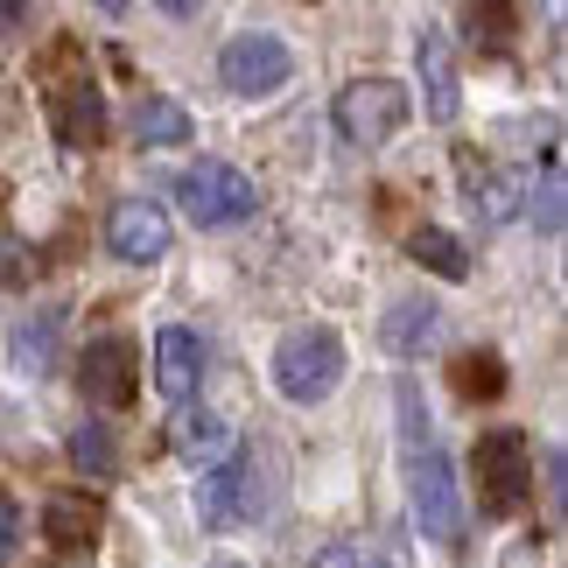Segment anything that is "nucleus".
<instances>
[{"mask_svg":"<svg viewBox=\"0 0 568 568\" xmlns=\"http://www.w3.org/2000/svg\"><path fill=\"white\" fill-rule=\"evenodd\" d=\"M274 386H281V400H295V407H316V400H331L337 379H344V337L331 331V323H302V331H288L274 344Z\"/></svg>","mask_w":568,"mask_h":568,"instance_id":"1","label":"nucleus"},{"mask_svg":"<svg viewBox=\"0 0 568 568\" xmlns=\"http://www.w3.org/2000/svg\"><path fill=\"white\" fill-rule=\"evenodd\" d=\"M470 470H477V506L498 513V519L519 513L527 491H534V443H527V428H485V435H477Z\"/></svg>","mask_w":568,"mask_h":568,"instance_id":"2","label":"nucleus"},{"mask_svg":"<svg viewBox=\"0 0 568 568\" xmlns=\"http://www.w3.org/2000/svg\"><path fill=\"white\" fill-rule=\"evenodd\" d=\"M176 204H183V217L190 225H239V217H253L260 211V190H253V176L246 169H232V162H190L183 176H176Z\"/></svg>","mask_w":568,"mask_h":568,"instance_id":"3","label":"nucleus"},{"mask_svg":"<svg viewBox=\"0 0 568 568\" xmlns=\"http://www.w3.org/2000/svg\"><path fill=\"white\" fill-rule=\"evenodd\" d=\"M407 120H414V92L393 84V78H352L337 92V134L352 148H379V141L400 134Z\"/></svg>","mask_w":568,"mask_h":568,"instance_id":"4","label":"nucleus"},{"mask_svg":"<svg viewBox=\"0 0 568 568\" xmlns=\"http://www.w3.org/2000/svg\"><path fill=\"white\" fill-rule=\"evenodd\" d=\"M407 498H414V527L428 540H443V548L464 540V485H456V464L443 449L407 456Z\"/></svg>","mask_w":568,"mask_h":568,"instance_id":"5","label":"nucleus"},{"mask_svg":"<svg viewBox=\"0 0 568 568\" xmlns=\"http://www.w3.org/2000/svg\"><path fill=\"white\" fill-rule=\"evenodd\" d=\"M217 78H225V92H239V99H267V92H281V84L295 78V50H288V36H274V29H246V36H232V42H225V57H217Z\"/></svg>","mask_w":568,"mask_h":568,"instance_id":"6","label":"nucleus"},{"mask_svg":"<svg viewBox=\"0 0 568 568\" xmlns=\"http://www.w3.org/2000/svg\"><path fill=\"white\" fill-rule=\"evenodd\" d=\"M78 386L92 407H126L141 393V344L134 337H99L78 358Z\"/></svg>","mask_w":568,"mask_h":568,"instance_id":"7","label":"nucleus"},{"mask_svg":"<svg viewBox=\"0 0 568 568\" xmlns=\"http://www.w3.org/2000/svg\"><path fill=\"white\" fill-rule=\"evenodd\" d=\"M414 71H422V105L428 120H456L464 113V78H456V50H449V29L443 21H422V36H414Z\"/></svg>","mask_w":568,"mask_h":568,"instance_id":"8","label":"nucleus"},{"mask_svg":"<svg viewBox=\"0 0 568 568\" xmlns=\"http://www.w3.org/2000/svg\"><path fill=\"white\" fill-rule=\"evenodd\" d=\"M169 239H176V225H169V211L148 204V196H126V204H113V217H105V246H113V260H134V267L162 260Z\"/></svg>","mask_w":568,"mask_h":568,"instance_id":"9","label":"nucleus"},{"mask_svg":"<svg viewBox=\"0 0 568 568\" xmlns=\"http://www.w3.org/2000/svg\"><path fill=\"white\" fill-rule=\"evenodd\" d=\"M260 513V477H253V456H225L204 485H196V519L204 527H239V519Z\"/></svg>","mask_w":568,"mask_h":568,"instance_id":"10","label":"nucleus"},{"mask_svg":"<svg viewBox=\"0 0 568 568\" xmlns=\"http://www.w3.org/2000/svg\"><path fill=\"white\" fill-rule=\"evenodd\" d=\"M50 126H57V141L71 148V155H92L105 141V92L92 78H63L50 92Z\"/></svg>","mask_w":568,"mask_h":568,"instance_id":"11","label":"nucleus"},{"mask_svg":"<svg viewBox=\"0 0 568 568\" xmlns=\"http://www.w3.org/2000/svg\"><path fill=\"white\" fill-rule=\"evenodd\" d=\"M196 379H204V344H196V331L169 323V331L155 337V386L169 393V400H183V407H190Z\"/></svg>","mask_w":568,"mask_h":568,"instance_id":"12","label":"nucleus"},{"mask_svg":"<svg viewBox=\"0 0 568 568\" xmlns=\"http://www.w3.org/2000/svg\"><path fill=\"white\" fill-rule=\"evenodd\" d=\"M169 449L190 456V464H217V456H232V428L217 407H176L169 414Z\"/></svg>","mask_w":568,"mask_h":568,"instance_id":"13","label":"nucleus"},{"mask_svg":"<svg viewBox=\"0 0 568 568\" xmlns=\"http://www.w3.org/2000/svg\"><path fill=\"white\" fill-rule=\"evenodd\" d=\"M435 337H443V310H435V302H422V295L393 302L386 323H379V344H386L393 358H422Z\"/></svg>","mask_w":568,"mask_h":568,"instance_id":"14","label":"nucleus"},{"mask_svg":"<svg viewBox=\"0 0 568 568\" xmlns=\"http://www.w3.org/2000/svg\"><path fill=\"white\" fill-rule=\"evenodd\" d=\"M190 134H196V120L183 113V99L141 92V105H134V141H141V148H183Z\"/></svg>","mask_w":568,"mask_h":568,"instance_id":"15","label":"nucleus"},{"mask_svg":"<svg viewBox=\"0 0 568 568\" xmlns=\"http://www.w3.org/2000/svg\"><path fill=\"white\" fill-rule=\"evenodd\" d=\"M99 527H105V513H99V498H84V491H63V498L42 506V534H50L57 548H84Z\"/></svg>","mask_w":568,"mask_h":568,"instance_id":"16","label":"nucleus"},{"mask_svg":"<svg viewBox=\"0 0 568 568\" xmlns=\"http://www.w3.org/2000/svg\"><path fill=\"white\" fill-rule=\"evenodd\" d=\"M407 253L422 260L428 274H443V281H470V253H464V239H449L443 225H414Z\"/></svg>","mask_w":568,"mask_h":568,"instance_id":"17","label":"nucleus"},{"mask_svg":"<svg viewBox=\"0 0 568 568\" xmlns=\"http://www.w3.org/2000/svg\"><path fill=\"white\" fill-rule=\"evenodd\" d=\"M456 393H464V400H498V393H506V358L498 352H464L456 358Z\"/></svg>","mask_w":568,"mask_h":568,"instance_id":"18","label":"nucleus"},{"mask_svg":"<svg viewBox=\"0 0 568 568\" xmlns=\"http://www.w3.org/2000/svg\"><path fill=\"white\" fill-rule=\"evenodd\" d=\"M57 331H63V316H57V310L14 331V365H21V373H50V358H57Z\"/></svg>","mask_w":568,"mask_h":568,"instance_id":"19","label":"nucleus"},{"mask_svg":"<svg viewBox=\"0 0 568 568\" xmlns=\"http://www.w3.org/2000/svg\"><path fill=\"white\" fill-rule=\"evenodd\" d=\"M393 414H400V443H407V456L435 449V435H428V407H422V386H414V379L393 386Z\"/></svg>","mask_w":568,"mask_h":568,"instance_id":"20","label":"nucleus"},{"mask_svg":"<svg viewBox=\"0 0 568 568\" xmlns=\"http://www.w3.org/2000/svg\"><path fill=\"white\" fill-rule=\"evenodd\" d=\"M71 464H78L84 477H113V464H120V449H113V435H105L99 422H84V428L71 435Z\"/></svg>","mask_w":568,"mask_h":568,"instance_id":"21","label":"nucleus"},{"mask_svg":"<svg viewBox=\"0 0 568 568\" xmlns=\"http://www.w3.org/2000/svg\"><path fill=\"white\" fill-rule=\"evenodd\" d=\"M470 29H485V42H506L513 14H506V8H470Z\"/></svg>","mask_w":568,"mask_h":568,"instance_id":"22","label":"nucleus"},{"mask_svg":"<svg viewBox=\"0 0 568 568\" xmlns=\"http://www.w3.org/2000/svg\"><path fill=\"white\" fill-rule=\"evenodd\" d=\"M14 540H21V513L8 506V498H0V561L14 555Z\"/></svg>","mask_w":568,"mask_h":568,"instance_id":"23","label":"nucleus"},{"mask_svg":"<svg viewBox=\"0 0 568 568\" xmlns=\"http://www.w3.org/2000/svg\"><path fill=\"white\" fill-rule=\"evenodd\" d=\"M310 568H358V548H344V540H331V548H323Z\"/></svg>","mask_w":568,"mask_h":568,"instance_id":"24","label":"nucleus"},{"mask_svg":"<svg viewBox=\"0 0 568 568\" xmlns=\"http://www.w3.org/2000/svg\"><path fill=\"white\" fill-rule=\"evenodd\" d=\"M0 29H29V8H14V0H0Z\"/></svg>","mask_w":568,"mask_h":568,"instance_id":"25","label":"nucleus"},{"mask_svg":"<svg viewBox=\"0 0 568 568\" xmlns=\"http://www.w3.org/2000/svg\"><path fill=\"white\" fill-rule=\"evenodd\" d=\"M217 568H239V561H217Z\"/></svg>","mask_w":568,"mask_h":568,"instance_id":"26","label":"nucleus"},{"mask_svg":"<svg viewBox=\"0 0 568 568\" xmlns=\"http://www.w3.org/2000/svg\"><path fill=\"white\" fill-rule=\"evenodd\" d=\"M358 568H379V561H358Z\"/></svg>","mask_w":568,"mask_h":568,"instance_id":"27","label":"nucleus"}]
</instances>
